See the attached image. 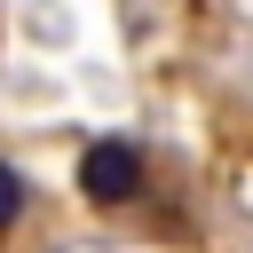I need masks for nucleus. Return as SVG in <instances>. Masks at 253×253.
<instances>
[{"mask_svg":"<svg viewBox=\"0 0 253 253\" xmlns=\"http://www.w3.org/2000/svg\"><path fill=\"white\" fill-rule=\"evenodd\" d=\"M24 206H32V182H24V174H16L8 158H0V237H8L16 221H24Z\"/></svg>","mask_w":253,"mask_h":253,"instance_id":"nucleus-2","label":"nucleus"},{"mask_svg":"<svg viewBox=\"0 0 253 253\" xmlns=\"http://www.w3.org/2000/svg\"><path fill=\"white\" fill-rule=\"evenodd\" d=\"M79 198L95 206V213H119V206H134L142 190H150V158L126 142V134H95L87 150H79Z\"/></svg>","mask_w":253,"mask_h":253,"instance_id":"nucleus-1","label":"nucleus"}]
</instances>
